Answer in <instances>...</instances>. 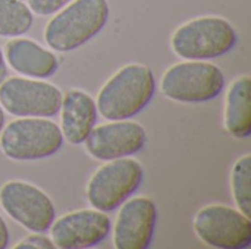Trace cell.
Segmentation results:
<instances>
[{"label":"cell","mask_w":251,"mask_h":249,"mask_svg":"<svg viewBox=\"0 0 251 249\" xmlns=\"http://www.w3.org/2000/svg\"><path fill=\"white\" fill-rule=\"evenodd\" d=\"M9 244V230L4 223V219L0 214V249H4Z\"/></svg>","instance_id":"20"},{"label":"cell","mask_w":251,"mask_h":249,"mask_svg":"<svg viewBox=\"0 0 251 249\" xmlns=\"http://www.w3.org/2000/svg\"><path fill=\"white\" fill-rule=\"evenodd\" d=\"M62 97L56 85L28 76H12L0 85V104L16 117H51L59 113Z\"/></svg>","instance_id":"8"},{"label":"cell","mask_w":251,"mask_h":249,"mask_svg":"<svg viewBox=\"0 0 251 249\" xmlns=\"http://www.w3.org/2000/svg\"><path fill=\"white\" fill-rule=\"evenodd\" d=\"M197 238L218 249H246L251 245V220L238 208L210 204L200 208L193 220Z\"/></svg>","instance_id":"7"},{"label":"cell","mask_w":251,"mask_h":249,"mask_svg":"<svg viewBox=\"0 0 251 249\" xmlns=\"http://www.w3.org/2000/svg\"><path fill=\"white\" fill-rule=\"evenodd\" d=\"M156 79L146 65L131 63L115 72L99 91L97 113L106 120H124L138 114L153 98Z\"/></svg>","instance_id":"1"},{"label":"cell","mask_w":251,"mask_h":249,"mask_svg":"<svg viewBox=\"0 0 251 249\" xmlns=\"http://www.w3.org/2000/svg\"><path fill=\"white\" fill-rule=\"evenodd\" d=\"M0 205L12 220L35 233L47 232L54 220V205L50 197L24 181H9L1 185Z\"/></svg>","instance_id":"9"},{"label":"cell","mask_w":251,"mask_h":249,"mask_svg":"<svg viewBox=\"0 0 251 249\" xmlns=\"http://www.w3.org/2000/svg\"><path fill=\"white\" fill-rule=\"evenodd\" d=\"M49 230L54 248H93L107 238L110 219L96 208L76 210L53 220Z\"/></svg>","instance_id":"11"},{"label":"cell","mask_w":251,"mask_h":249,"mask_svg":"<svg viewBox=\"0 0 251 249\" xmlns=\"http://www.w3.org/2000/svg\"><path fill=\"white\" fill-rule=\"evenodd\" d=\"M146 141V129L137 122L124 119L94 125L82 144H85V150L93 158L107 161L141 151Z\"/></svg>","instance_id":"10"},{"label":"cell","mask_w":251,"mask_h":249,"mask_svg":"<svg viewBox=\"0 0 251 249\" xmlns=\"http://www.w3.org/2000/svg\"><path fill=\"white\" fill-rule=\"evenodd\" d=\"M15 249H51L54 248L51 239L46 238L43 233H35L32 232V235L21 239L15 247Z\"/></svg>","instance_id":"19"},{"label":"cell","mask_w":251,"mask_h":249,"mask_svg":"<svg viewBox=\"0 0 251 249\" xmlns=\"http://www.w3.org/2000/svg\"><path fill=\"white\" fill-rule=\"evenodd\" d=\"M144 178L143 166L129 157L107 160L90 178L87 200L103 213L116 210L140 188Z\"/></svg>","instance_id":"6"},{"label":"cell","mask_w":251,"mask_h":249,"mask_svg":"<svg viewBox=\"0 0 251 249\" xmlns=\"http://www.w3.org/2000/svg\"><path fill=\"white\" fill-rule=\"evenodd\" d=\"M32 22V12L22 0H0V37H21Z\"/></svg>","instance_id":"16"},{"label":"cell","mask_w":251,"mask_h":249,"mask_svg":"<svg viewBox=\"0 0 251 249\" xmlns=\"http://www.w3.org/2000/svg\"><path fill=\"white\" fill-rule=\"evenodd\" d=\"M72 0H28V7L38 16H50Z\"/></svg>","instance_id":"18"},{"label":"cell","mask_w":251,"mask_h":249,"mask_svg":"<svg viewBox=\"0 0 251 249\" xmlns=\"http://www.w3.org/2000/svg\"><path fill=\"white\" fill-rule=\"evenodd\" d=\"M109 15L107 0H72L47 22L44 41L56 51H72L97 35Z\"/></svg>","instance_id":"2"},{"label":"cell","mask_w":251,"mask_h":249,"mask_svg":"<svg viewBox=\"0 0 251 249\" xmlns=\"http://www.w3.org/2000/svg\"><path fill=\"white\" fill-rule=\"evenodd\" d=\"M237 41V31L226 19L200 16L174 31L171 47L184 60H210L231 51Z\"/></svg>","instance_id":"3"},{"label":"cell","mask_w":251,"mask_h":249,"mask_svg":"<svg viewBox=\"0 0 251 249\" xmlns=\"http://www.w3.org/2000/svg\"><path fill=\"white\" fill-rule=\"evenodd\" d=\"M7 65L28 78H49L59 66L57 57L31 38L12 37L4 47Z\"/></svg>","instance_id":"14"},{"label":"cell","mask_w":251,"mask_h":249,"mask_svg":"<svg viewBox=\"0 0 251 249\" xmlns=\"http://www.w3.org/2000/svg\"><path fill=\"white\" fill-rule=\"evenodd\" d=\"M1 153L16 161H34L53 156L63 145L60 128L47 117H19L0 132Z\"/></svg>","instance_id":"4"},{"label":"cell","mask_w":251,"mask_h":249,"mask_svg":"<svg viewBox=\"0 0 251 249\" xmlns=\"http://www.w3.org/2000/svg\"><path fill=\"white\" fill-rule=\"evenodd\" d=\"M113 225V247L116 249H147L151 244L157 208L147 197H129L119 205Z\"/></svg>","instance_id":"12"},{"label":"cell","mask_w":251,"mask_h":249,"mask_svg":"<svg viewBox=\"0 0 251 249\" xmlns=\"http://www.w3.org/2000/svg\"><path fill=\"white\" fill-rule=\"evenodd\" d=\"M3 63H4V57H3V53H1V48H0V70L3 69Z\"/></svg>","instance_id":"22"},{"label":"cell","mask_w":251,"mask_h":249,"mask_svg":"<svg viewBox=\"0 0 251 249\" xmlns=\"http://www.w3.org/2000/svg\"><path fill=\"white\" fill-rule=\"evenodd\" d=\"M231 191L235 205L246 216H251V156L240 157L231 170Z\"/></svg>","instance_id":"17"},{"label":"cell","mask_w":251,"mask_h":249,"mask_svg":"<svg viewBox=\"0 0 251 249\" xmlns=\"http://www.w3.org/2000/svg\"><path fill=\"white\" fill-rule=\"evenodd\" d=\"M225 129L238 139H246L251 135V79L249 75L235 78L226 92Z\"/></svg>","instance_id":"15"},{"label":"cell","mask_w":251,"mask_h":249,"mask_svg":"<svg viewBox=\"0 0 251 249\" xmlns=\"http://www.w3.org/2000/svg\"><path fill=\"white\" fill-rule=\"evenodd\" d=\"M3 126H4V110H3V107L0 104V132L3 129Z\"/></svg>","instance_id":"21"},{"label":"cell","mask_w":251,"mask_h":249,"mask_svg":"<svg viewBox=\"0 0 251 249\" xmlns=\"http://www.w3.org/2000/svg\"><path fill=\"white\" fill-rule=\"evenodd\" d=\"M225 87L224 72L207 60H185L172 65L160 79V92L179 103H206Z\"/></svg>","instance_id":"5"},{"label":"cell","mask_w":251,"mask_h":249,"mask_svg":"<svg viewBox=\"0 0 251 249\" xmlns=\"http://www.w3.org/2000/svg\"><path fill=\"white\" fill-rule=\"evenodd\" d=\"M59 112L63 139L74 145L82 144L97 120L96 100L82 90H69L62 97Z\"/></svg>","instance_id":"13"}]
</instances>
